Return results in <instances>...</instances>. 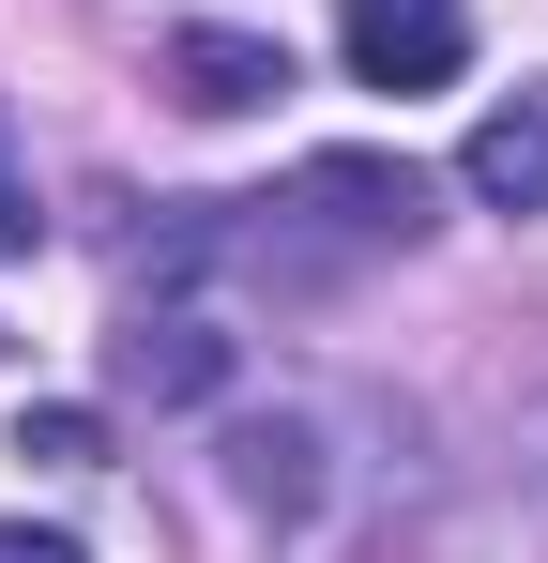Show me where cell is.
Listing matches in <instances>:
<instances>
[{"mask_svg":"<svg viewBox=\"0 0 548 563\" xmlns=\"http://www.w3.org/2000/svg\"><path fill=\"white\" fill-rule=\"evenodd\" d=\"M472 62V15L457 0H351V77L365 92H442Z\"/></svg>","mask_w":548,"mask_h":563,"instance_id":"6da1fadb","label":"cell"},{"mask_svg":"<svg viewBox=\"0 0 548 563\" xmlns=\"http://www.w3.org/2000/svg\"><path fill=\"white\" fill-rule=\"evenodd\" d=\"M457 184L487 198V213H548V77L518 107H487L472 122V153H457Z\"/></svg>","mask_w":548,"mask_h":563,"instance_id":"7a4b0ae2","label":"cell"},{"mask_svg":"<svg viewBox=\"0 0 548 563\" xmlns=\"http://www.w3.org/2000/svg\"><path fill=\"white\" fill-rule=\"evenodd\" d=\"M168 77H183V107L244 122V107L289 92V46H260V31H183V46H168Z\"/></svg>","mask_w":548,"mask_h":563,"instance_id":"3957f363","label":"cell"},{"mask_svg":"<svg viewBox=\"0 0 548 563\" xmlns=\"http://www.w3.org/2000/svg\"><path fill=\"white\" fill-rule=\"evenodd\" d=\"M122 366L153 380V396H198V380L229 366V351H213V335H198V320H138V335H122Z\"/></svg>","mask_w":548,"mask_h":563,"instance_id":"277c9868","label":"cell"},{"mask_svg":"<svg viewBox=\"0 0 548 563\" xmlns=\"http://www.w3.org/2000/svg\"><path fill=\"white\" fill-rule=\"evenodd\" d=\"M15 457H62V472H91V457H107V427H91V411H31V442H15Z\"/></svg>","mask_w":548,"mask_h":563,"instance_id":"5b68a950","label":"cell"},{"mask_svg":"<svg viewBox=\"0 0 548 563\" xmlns=\"http://www.w3.org/2000/svg\"><path fill=\"white\" fill-rule=\"evenodd\" d=\"M46 244V213H31V168H15V137H0V260H31Z\"/></svg>","mask_w":548,"mask_h":563,"instance_id":"8992f818","label":"cell"},{"mask_svg":"<svg viewBox=\"0 0 548 563\" xmlns=\"http://www.w3.org/2000/svg\"><path fill=\"white\" fill-rule=\"evenodd\" d=\"M0 563H91L77 533H31V518H0Z\"/></svg>","mask_w":548,"mask_h":563,"instance_id":"52a82bcc","label":"cell"}]
</instances>
